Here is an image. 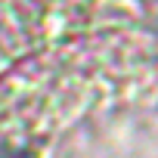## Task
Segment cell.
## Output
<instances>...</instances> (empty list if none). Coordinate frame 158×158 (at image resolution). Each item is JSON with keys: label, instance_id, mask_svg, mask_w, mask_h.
<instances>
[{"label": "cell", "instance_id": "obj_1", "mask_svg": "<svg viewBox=\"0 0 158 158\" xmlns=\"http://www.w3.org/2000/svg\"><path fill=\"white\" fill-rule=\"evenodd\" d=\"M0 158H19V155H13V152H6V149H0Z\"/></svg>", "mask_w": 158, "mask_h": 158}]
</instances>
